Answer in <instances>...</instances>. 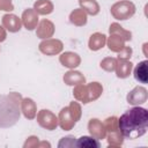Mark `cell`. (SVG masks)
I'll list each match as a JSON object with an SVG mask.
<instances>
[{
  "label": "cell",
  "mask_w": 148,
  "mask_h": 148,
  "mask_svg": "<svg viewBox=\"0 0 148 148\" xmlns=\"http://www.w3.org/2000/svg\"><path fill=\"white\" fill-rule=\"evenodd\" d=\"M118 127L126 139L134 140L142 136L148 128V111L140 106L131 108L120 116Z\"/></svg>",
  "instance_id": "obj_1"
},
{
  "label": "cell",
  "mask_w": 148,
  "mask_h": 148,
  "mask_svg": "<svg viewBox=\"0 0 148 148\" xmlns=\"http://www.w3.org/2000/svg\"><path fill=\"white\" fill-rule=\"evenodd\" d=\"M134 77L141 83H147V60L138 64L134 69Z\"/></svg>",
  "instance_id": "obj_2"
},
{
  "label": "cell",
  "mask_w": 148,
  "mask_h": 148,
  "mask_svg": "<svg viewBox=\"0 0 148 148\" xmlns=\"http://www.w3.org/2000/svg\"><path fill=\"white\" fill-rule=\"evenodd\" d=\"M75 146H77V147H88V148H98L99 142L96 139H92L90 136H81L76 141Z\"/></svg>",
  "instance_id": "obj_3"
}]
</instances>
